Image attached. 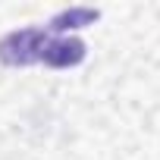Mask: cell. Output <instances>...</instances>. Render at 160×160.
Returning a JSON list of instances; mask_svg holds the SVG:
<instances>
[{"instance_id":"1","label":"cell","mask_w":160,"mask_h":160,"mask_svg":"<svg viewBox=\"0 0 160 160\" xmlns=\"http://www.w3.org/2000/svg\"><path fill=\"white\" fill-rule=\"evenodd\" d=\"M50 32L41 25H28V28H16L0 38V63L3 66H35L44 60Z\"/></svg>"},{"instance_id":"2","label":"cell","mask_w":160,"mask_h":160,"mask_svg":"<svg viewBox=\"0 0 160 160\" xmlns=\"http://www.w3.org/2000/svg\"><path fill=\"white\" fill-rule=\"evenodd\" d=\"M101 19V10H91V7H72V10H63V13H57L44 28L50 32V35H66V32H72V28H85V25H94Z\"/></svg>"}]
</instances>
